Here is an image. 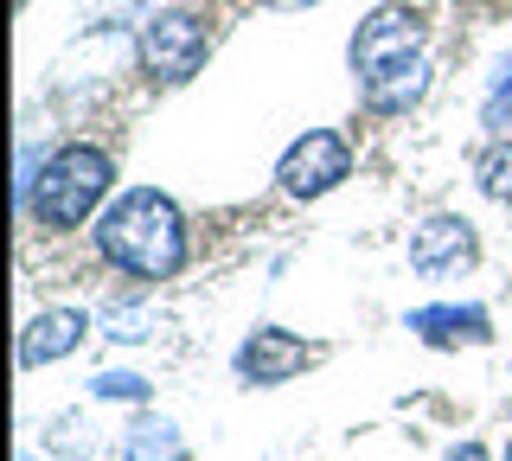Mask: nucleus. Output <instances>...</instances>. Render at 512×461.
Here are the masks:
<instances>
[{
	"mask_svg": "<svg viewBox=\"0 0 512 461\" xmlns=\"http://www.w3.org/2000/svg\"><path fill=\"white\" fill-rule=\"evenodd\" d=\"M410 333H423L429 346H487L493 340V321L480 308H455V301H442V308H416L410 314Z\"/></svg>",
	"mask_w": 512,
	"mask_h": 461,
	"instance_id": "1a4fd4ad",
	"label": "nucleus"
},
{
	"mask_svg": "<svg viewBox=\"0 0 512 461\" xmlns=\"http://www.w3.org/2000/svg\"><path fill=\"white\" fill-rule=\"evenodd\" d=\"M308 365H314V346L288 327H256L250 340L237 346V372H244L250 385H288V378L308 372Z\"/></svg>",
	"mask_w": 512,
	"mask_h": 461,
	"instance_id": "423d86ee",
	"label": "nucleus"
},
{
	"mask_svg": "<svg viewBox=\"0 0 512 461\" xmlns=\"http://www.w3.org/2000/svg\"><path fill=\"white\" fill-rule=\"evenodd\" d=\"M442 461H487V449H480V442H461V449H448Z\"/></svg>",
	"mask_w": 512,
	"mask_h": 461,
	"instance_id": "2eb2a0df",
	"label": "nucleus"
},
{
	"mask_svg": "<svg viewBox=\"0 0 512 461\" xmlns=\"http://www.w3.org/2000/svg\"><path fill=\"white\" fill-rule=\"evenodd\" d=\"M84 314L77 308H45V314H32L26 333H20V365L32 372V365H52V359H71L77 346H84Z\"/></svg>",
	"mask_w": 512,
	"mask_h": 461,
	"instance_id": "6e6552de",
	"label": "nucleus"
},
{
	"mask_svg": "<svg viewBox=\"0 0 512 461\" xmlns=\"http://www.w3.org/2000/svg\"><path fill=\"white\" fill-rule=\"evenodd\" d=\"M269 7H314V0H269Z\"/></svg>",
	"mask_w": 512,
	"mask_h": 461,
	"instance_id": "dca6fc26",
	"label": "nucleus"
},
{
	"mask_svg": "<svg viewBox=\"0 0 512 461\" xmlns=\"http://www.w3.org/2000/svg\"><path fill=\"white\" fill-rule=\"evenodd\" d=\"M90 397H103V404H141V397H148V378H135V372H96L90 378Z\"/></svg>",
	"mask_w": 512,
	"mask_h": 461,
	"instance_id": "f8f14e48",
	"label": "nucleus"
},
{
	"mask_svg": "<svg viewBox=\"0 0 512 461\" xmlns=\"http://www.w3.org/2000/svg\"><path fill=\"white\" fill-rule=\"evenodd\" d=\"M352 71L378 116H397L429 90V58H423V20L410 7H378L352 33Z\"/></svg>",
	"mask_w": 512,
	"mask_h": 461,
	"instance_id": "f257e3e1",
	"label": "nucleus"
},
{
	"mask_svg": "<svg viewBox=\"0 0 512 461\" xmlns=\"http://www.w3.org/2000/svg\"><path fill=\"white\" fill-rule=\"evenodd\" d=\"M103 327H116V340H148V333H141V327H148V314H122V308H109V314H103Z\"/></svg>",
	"mask_w": 512,
	"mask_h": 461,
	"instance_id": "4468645a",
	"label": "nucleus"
},
{
	"mask_svg": "<svg viewBox=\"0 0 512 461\" xmlns=\"http://www.w3.org/2000/svg\"><path fill=\"white\" fill-rule=\"evenodd\" d=\"M346 167H352L346 141L333 129H308L276 161V180H282V193H295V199H320V193H333V186L346 180Z\"/></svg>",
	"mask_w": 512,
	"mask_h": 461,
	"instance_id": "39448f33",
	"label": "nucleus"
},
{
	"mask_svg": "<svg viewBox=\"0 0 512 461\" xmlns=\"http://www.w3.org/2000/svg\"><path fill=\"white\" fill-rule=\"evenodd\" d=\"M141 65L160 84H186L192 71L205 65V26L192 13H154L141 26Z\"/></svg>",
	"mask_w": 512,
	"mask_h": 461,
	"instance_id": "20e7f679",
	"label": "nucleus"
},
{
	"mask_svg": "<svg viewBox=\"0 0 512 461\" xmlns=\"http://www.w3.org/2000/svg\"><path fill=\"white\" fill-rule=\"evenodd\" d=\"M474 263V225L455 212H436L410 231V269L416 276H442V269Z\"/></svg>",
	"mask_w": 512,
	"mask_h": 461,
	"instance_id": "0eeeda50",
	"label": "nucleus"
},
{
	"mask_svg": "<svg viewBox=\"0 0 512 461\" xmlns=\"http://www.w3.org/2000/svg\"><path fill=\"white\" fill-rule=\"evenodd\" d=\"M506 461H512V449H506Z\"/></svg>",
	"mask_w": 512,
	"mask_h": 461,
	"instance_id": "f3484780",
	"label": "nucleus"
},
{
	"mask_svg": "<svg viewBox=\"0 0 512 461\" xmlns=\"http://www.w3.org/2000/svg\"><path fill=\"white\" fill-rule=\"evenodd\" d=\"M480 116H487V129H493V135H506V129H512V65H500V77H493L487 109H480Z\"/></svg>",
	"mask_w": 512,
	"mask_h": 461,
	"instance_id": "ddd939ff",
	"label": "nucleus"
},
{
	"mask_svg": "<svg viewBox=\"0 0 512 461\" xmlns=\"http://www.w3.org/2000/svg\"><path fill=\"white\" fill-rule=\"evenodd\" d=\"M122 461H180V429L160 417H141L122 442Z\"/></svg>",
	"mask_w": 512,
	"mask_h": 461,
	"instance_id": "9d476101",
	"label": "nucleus"
},
{
	"mask_svg": "<svg viewBox=\"0 0 512 461\" xmlns=\"http://www.w3.org/2000/svg\"><path fill=\"white\" fill-rule=\"evenodd\" d=\"M474 180H480V193H487L493 205H512V141H493V148L480 154Z\"/></svg>",
	"mask_w": 512,
	"mask_h": 461,
	"instance_id": "9b49d317",
	"label": "nucleus"
},
{
	"mask_svg": "<svg viewBox=\"0 0 512 461\" xmlns=\"http://www.w3.org/2000/svg\"><path fill=\"white\" fill-rule=\"evenodd\" d=\"M109 186H116V161H109L103 148H84V141H77V148H58L52 161L26 180V205L45 231H77L96 205H103Z\"/></svg>",
	"mask_w": 512,
	"mask_h": 461,
	"instance_id": "7ed1b4c3",
	"label": "nucleus"
},
{
	"mask_svg": "<svg viewBox=\"0 0 512 461\" xmlns=\"http://www.w3.org/2000/svg\"><path fill=\"white\" fill-rule=\"evenodd\" d=\"M96 244H103V257L122 263L128 276L160 282V276H173V269L186 263V218H180V205H173L167 193L135 186V193H122L103 212Z\"/></svg>",
	"mask_w": 512,
	"mask_h": 461,
	"instance_id": "f03ea898",
	"label": "nucleus"
}]
</instances>
